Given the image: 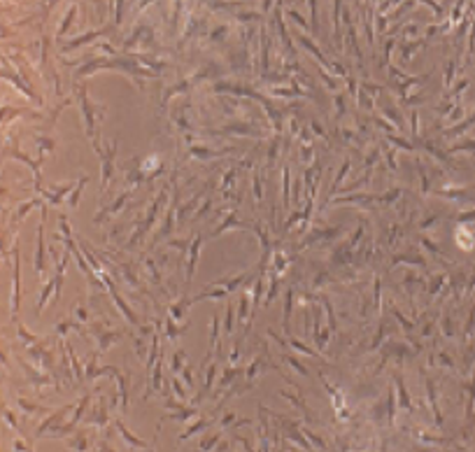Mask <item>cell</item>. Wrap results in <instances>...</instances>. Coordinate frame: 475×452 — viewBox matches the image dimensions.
Segmentation results:
<instances>
[{"mask_svg":"<svg viewBox=\"0 0 475 452\" xmlns=\"http://www.w3.org/2000/svg\"><path fill=\"white\" fill-rule=\"evenodd\" d=\"M75 96H77V103H80V110H82V124H84V131H86V137L91 140L93 149L101 147V124L105 119V112L107 107L105 105H93L91 98H89V91H86V84H77L75 87Z\"/></svg>","mask_w":475,"mask_h":452,"instance_id":"obj_1","label":"cell"},{"mask_svg":"<svg viewBox=\"0 0 475 452\" xmlns=\"http://www.w3.org/2000/svg\"><path fill=\"white\" fill-rule=\"evenodd\" d=\"M168 199H170V184H166V187L159 189V196L152 201V205L147 208V217L142 219V224H137L135 229H133L131 238L126 240V247H124V249H133L135 245H140L142 240H145V235L154 229V224H156L159 214H163L168 210Z\"/></svg>","mask_w":475,"mask_h":452,"instance_id":"obj_2","label":"cell"},{"mask_svg":"<svg viewBox=\"0 0 475 452\" xmlns=\"http://www.w3.org/2000/svg\"><path fill=\"white\" fill-rule=\"evenodd\" d=\"M116 149H119V137H112L107 145H101L96 149L98 159H101V170H103V180H101V191L105 193L110 187L112 178H114V161H116Z\"/></svg>","mask_w":475,"mask_h":452,"instance_id":"obj_3","label":"cell"},{"mask_svg":"<svg viewBox=\"0 0 475 452\" xmlns=\"http://www.w3.org/2000/svg\"><path fill=\"white\" fill-rule=\"evenodd\" d=\"M98 278H101L103 282H105V285H107V294L112 296V301H114V305H116V308H119V312H122V315H124V320H126V322H128V324H131V326H137V324H140V320H137V315H135V310H133L131 305L126 303V299H124L122 294H119V289H116L114 280L110 278V273H107V270H103V273L98 275Z\"/></svg>","mask_w":475,"mask_h":452,"instance_id":"obj_4","label":"cell"},{"mask_svg":"<svg viewBox=\"0 0 475 452\" xmlns=\"http://www.w3.org/2000/svg\"><path fill=\"white\" fill-rule=\"evenodd\" d=\"M14 254V264H12V291H10V312L12 320L16 322V315H19V301H21V264H19V247L14 245L12 249Z\"/></svg>","mask_w":475,"mask_h":452,"instance_id":"obj_5","label":"cell"},{"mask_svg":"<svg viewBox=\"0 0 475 452\" xmlns=\"http://www.w3.org/2000/svg\"><path fill=\"white\" fill-rule=\"evenodd\" d=\"M91 336L98 341V352H105V350H110L114 343L122 341L124 331L114 329V326H110V324L105 322V324H93V326H91Z\"/></svg>","mask_w":475,"mask_h":452,"instance_id":"obj_6","label":"cell"},{"mask_svg":"<svg viewBox=\"0 0 475 452\" xmlns=\"http://www.w3.org/2000/svg\"><path fill=\"white\" fill-rule=\"evenodd\" d=\"M152 42H154V28L149 24H140V26H135L133 33L126 37L122 51H133V49H137V47H149Z\"/></svg>","mask_w":475,"mask_h":452,"instance_id":"obj_7","label":"cell"},{"mask_svg":"<svg viewBox=\"0 0 475 452\" xmlns=\"http://www.w3.org/2000/svg\"><path fill=\"white\" fill-rule=\"evenodd\" d=\"M114 28H93V31H86V33H82V35H77V37H72V40H66L61 45V51L63 54H68V51H75V49H80V47H84V45H89V42H93V40H98V37H103V35H107V33H112Z\"/></svg>","mask_w":475,"mask_h":452,"instance_id":"obj_8","label":"cell"},{"mask_svg":"<svg viewBox=\"0 0 475 452\" xmlns=\"http://www.w3.org/2000/svg\"><path fill=\"white\" fill-rule=\"evenodd\" d=\"M75 187H77V184H56V187L42 189L37 196H42V201H45V203L56 205V208H58V205H63V201H66L68 193L75 191Z\"/></svg>","mask_w":475,"mask_h":452,"instance_id":"obj_9","label":"cell"},{"mask_svg":"<svg viewBox=\"0 0 475 452\" xmlns=\"http://www.w3.org/2000/svg\"><path fill=\"white\" fill-rule=\"evenodd\" d=\"M45 219H47V205L42 208V219H40V224H37V247H35V259H33V266H35L37 275L45 273V254H47V247H45Z\"/></svg>","mask_w":475,"mask_h":452,"instance_id":"obj_10","label":"cell"},{"mask_svg":"<svg viewBox=\"0 0 475 452\" xmlns=\"http://www.w3.org/2000/svg\"><path fill=\"white\" fill-rule=\"evenodd\" d=\"M93 401V394H84V397L77 401V406H75V410H72V417H70V422L68 424H63L61 427V431H58V436H66V434H72L77 429V424H80V420L84 417V412H86V408H89V403Z\"/></svg>","mask_w":475,"mask_h":452,"instance_id":"obj_11","label":"cell"},{"mask_svg":"<svg viewBox=\"0 0 475 452\" xmlns=\"http://www.w3.org/2000/svg\"><path fill=\"white\" fill-rule=\"evenodd\" d=\"M75 410V406H63V408H58L56 412H51L49 417H47L45 422H42L40 427H37V431H35V438H42V436H49L54 429H58V427H63V424H58L61 422V417L63 415H68V412H72Z\"/></svg>","mask_w":475,"mask_h":452,"instance_id":"obj_12","label":"cell"},{"mask_svg":"<svg viewBox=\"0 0 475 452\" xmlns=\"http://www.w3.org/2000/svg\"><path fill=\"white\" fill-rule=\"evenodd\" d=\"M133 191H135V189H124V191L119 193V196H116L114 203H112L110 208L105 210V212H98L96 217H93V224H101L103 219H107V217H112V214H119V212H122V210L126 208L128 199H133Z\"/></svg>","mask_w":475,"mask_h":452,"instance_id":"obj_13","label":"cell"},{"mask_svg":"<svg viewBox=\"0 0 475 452\" xmlns=\"http://www.w3.org/2000/svg\"><path fill=\"white\" fill-rule=\"evenodd\" d=\"M175 208H177V201H172V205H168V210H166V217H163L161 229H159V233L154 235L152 243H149V249H152L156 243H163V240L172 233V226H175Z\"/></svg>","mask_w":475,"mask_h":452,"instance_id":"obj_14","label":"cell"},{"mask_svg":"<svg viewBox=\"0 0 475 452\" xmlns=\"http://www.w3.org/2000/svg\"><path fill=\"white\" fill-rule=\"evenodd\" d=\"M28 357H33V361L40 366V371L47 373L54 368V355H51L45 345H31L28 347Z\"/></svg>","mask_w":475,"mask_h":452,"instance_id":"obj_15","label":"cell"},{"mask_svg":"<svg viewBox=\"0 0 475 452\" xmlns=\"http://www.w3.org/2000/svg\"><path fill=\"white\" fill-rule=\"evenodd\" d=\"M198 252H201V235L191 240L189 245V257H187V285H191V278L196 273V264H198Z\"/></svg>","mask_w":475,"mask_h":452,"instance_id":"obj_16","label":"cell"},{"mask_svg":"<svg viewBox=\"0 0 475 452\" xmlns=\"http://www.w3.org/2000/svg\"><path fill=\"white\" fill-rule=\"evenodd\" d=\"M3 77H5V82H12V84H14V87L19 89V91L24 93V96H28V98H31V101L35 103V105H42L40 96H37V93H35V91H33V89H31V84H21V82H19V77H16V75H12V72H7V70H3Z\"/></svg>","mask_w":475,"mask_h":452,"instance_id":"obj_17","label":"cell"},{"mask_svg":"<svg viewBox=\"0 0 475 452\" xmlns=\"http://www.w3.org/2000/svg\"><path fill=\"white\" fill-rule=\"evenodd\" d=\"M21 366H24L26 380L31 382V385H35V387H47V385H51V378H47V373H45V371H35L33 366L24 364V361H21Z\"/></svg>","mask_w":475,"mask_h":452,"instance_id":"obj_18","label":"cell"},{"mask_svg":"<svg viewBox=\"0 0 475 452\" xmlns=\"http://www.w3.org/2000/svg\"><path fill=\"white\" fill-rule=\"evenodd\" d=\"M161 389H163V359L159 357L156 366H154V371L149 373V389H147V397L145 399H149V394H152V391H161Z\"/></svg>","mask_w":475,"mask_h":452,"instance_id":"obj_19","label":"cell"},{"mask_svg":"<svg viewBox=\"0 0 475 452\" xmlns=\"http://www.w3.org/2000/svg\"><path fill=\"white\" fill-rule=\"evenodd\" d=\"M114 427H116V431H119V436H122L124 441L128 443V447H147V443L142 441V438L133 436V434L128 431V427H126V424H124L122 420H114Z\"/></svg>","mask_w":475,"mask_h":452,"instance_id":"obj_20","label":"cell"},{"mask_svg":"<svg viewBox=\"0 0 475 452\" xmlns=\"http://www.w3.org/2000/svg\"><path fill=\"white\" fill-rule=\"evenodd\" d=\"M45 205L47 203L42 201V196H35V199H31V201H24V203L16 208V212H14V222H21V219L31 212L33 208H45Z\"/></svg>","mask_w":475,"mask_h":452,"instance_id":"obj_21","label":"cell"},{"mask_svg":"<svg viewBox=\"0 0 475 452\" xmlns=\"http://www.w3.org/2000/svg\"><path fill=\"white\" fill-rule=\"evenodd\" d=\"M114 378H116V385H119V394H116L119 397V406H122V410H126L128 408V380L124 373H119V368H116Z\"/></svg>","mask_w":475,"mask_h":452,"instance_id":"obj_22","label":"cell"},{"mask_svg":"<svg viewBox=\"0 0 475 452\" xmlns=\"http://www.w3.org/2000/svg\"><path fill=\"white\" fill-rule=\"evenodd\" d=\"M86 424H96V427H105L107 424V408H105V403H98L96 408L91 410V415L86 417Z\"/></svg>","mask_w":475,"mask_h":452,"instance_id":"obj_23","label":"cell"},{"mask_svg":"<svg viewBox=\"0 0 475 452\" xmlns=\"http://www.w3.org/2000/svg\"><path fill=\"white\" fill-rule=\"evenodd\" d=\"M75 14H77V3H72L70 7H68V14L61 19V24H58V31H56V37L61 40L63 35H66L68 31H70V26H72V21H75Z\"/></svg>","mask_w":475,"mask_h":452,"instance_id":"obj_24","label":"cell"},{"mask_svg":"<svg viewBox=\"0 0 475 452\" xmlns=\"http://www.w3.org/2000/svg\"><path fill=\"white\" fill-rule=\"evenodd\" d=\"M51 294H56V278L47 280L45 287H42L40 299H37V312H42V310H45V305H47V301H49V296H51Z\"/></svg>","mask_w":475,"mask_h":452,"instance_id":"obj_25","label":"cell"},{"mask_svg":"<svg viewBox=\"0 0 475 452\" xmlns=\"http://www.w3.org/2000/svg\"><path fill=\"white\" fill-rule=\"evenodd\" d=\"M191 303H193V301H189V299H180V301H175V303H170V305H168V317H170L172 322H177L180 317H182V312Z\"/></svg>","mask_w":475,"mask_h":452,"instance_id":"obj_26","label":"cell"},{"mask_svg":"<svg viewBox=\"0 0 475 452\" xmlns=\"http://www.w3.org/2000/svg\"><path fill=\"white\" fill-rule=\"evenodd\" d=\"M66 445L70 447L72 452H86V447H89V438L84 436V431H77L72 438H68Z\"/></svg>","mask_w":475,"mask_h":452,"instance_id":"obj_27","label":"cell"},{"mask_svg":"<svg viewBox=\"0 0 475 452\" xmlns=\"http://www.w3.org/2000/svg\"><path fill=\"white\" fill-rule=\"evenodd\" d=\"M70 331H82L84 333V324L82 322H75V320H61L56 324V336H66Z\"/></svg>","mask_w":475,"mask_h":452,"instance_id":"obj_28","label":"cell"},{"mask_svg":"<svg viewBox=\"0 0 475 452\" xmlns=\"http://www.w3.org/2000/svg\"><path fill=\"white\" fill-rule=\"evenodd\" d=\"M163 324H166V341H177V336H182L184 331H187V326H189V324L177 326V322H172L170 317H166Z\"/></svg>","mask_w":475,"mask_h":452,"instance_id":"obj_29","label":"cell"},{"mask_svg":"<svg viewBox=\"0 0 475 452\" xmlns=\"http://www.w3.org/2000/svg\"><path fill=\"white\" fill-rule=\"evenodd\" d=\"M89 175H84V178H80L77 180V187H75V191L70 193V199H68V205H70V210H77V205H80V196H82V191H84V187H86V182H89Z\"/></svg>","mask_w":475,"mask_h":452,"instance_id":"obj_30","label":"cell"},{"mask_svg":"<svg viewBox=\"0 0 475 452\" xmlns=\"http://www.w3.org/2000/svg\"><path fill=\"white\" fill-rule=\"evenodd\" d=\"M66 350H68V357H70V366H72V376H75V382H82L84 380V371H82V364L77 359V355L72 352V345L66 343Z\"/></svg>","mask_w":475,"mask_h":452,"instance_id":"obj_31","label":"cell"},{"mask_svg":"<svg viewBox=\"0 0 475 452\" xmlns=\"http://www.w3.org/2000/svg\"><path fill=\"white\" fill-rule=\"evenodd\" d=\"M16 336H19V338L26 343V345H40V341H42L40 336L31 333V331L26 329V326L21 324V322H16Z\"/></svg>","mask_w":475,"mask_h":452,"instance_id":"obj_32","label":"cell"},{"mask_svg":"<svg viewBox=\"0 0 475 452\" xmlns=\"http://www.w3.org/2000/svg\"><path fill=\"white\" fill-rule=\"evenodd\" d=\"M98 355H101V352L96 350L89 359H86V371H84V380L86 382H91L93 378H98Z\"/></svg>","mask_w":475,"mask_h":452,"instance_id":"obj_33","label":"cell"},{"mask_svg":"<svg viewBox=\"0 0 475 452\" xmlns=\"http://www.w3.org/2000/svg\"><path fill=\"white\" fill-rule=\"evenodd\" d=\"M184 352L182 350H172V355H170V371H172V376H177V373H182L184 371Z\"/></svg>","mask_w":475,"mask_h":452,"instance_id":"obj_34","label":"cell"},{"mask_svg":"<svg viewBox=\"0 0 475 452\" xmlns=\"http://www.w3.org/2000/svg\"><path fill=\"white\" fill-rule=\"evenodd\" d=\"M35 143H37V147H40V156H45V154H49L51 149H54V140L47 135H35Z\"/></svg>","mask_w":475,"mask_h":452,"instance_id":"obj_35","label":"cell"},{"mask_svg":"<svg viewBox=\"0 0 475 452\" xmlns=\"http://www.w3.org/2000/svg\"><path fill=\"white\" fill-rule=\"evenodd\" d=\"M19 408L24 412H28V415H40V412H45V408H40V406H35V403H31V401H26V399H19Z\"/></svg>","mask_w":475,"mask_h":452,"instance_id":"obj_36","label":"cell"},{"mask_svg":"<svg viewBox=\"0 0 475 452\" xmlns=\"http://www.w3.org/2000/svg\"><path fill=\"white\" fill-rule=\"evenodd\" d=\"M3 420H5V424H10L12 429H14L16 434H21V427H19V422H16V417H14V412L10 410V408H3Z\"/></svg>","mask_w":475,"mask_h":452,"instance_id":"obj_37","label":"cell"},{"mask_svg":"<svg viewBox=\"0 0 475 452\" xmlns=\"http://www.w3.org/2000/svg\"><path fill=\"white\" fill-rule=\"evenodd\" d=\"M196 415V410L193 408H182L180 412H172V415H166L163 420H180V422H184V420H189V417H193Z\"/></svg>","mask_w":475,"mask_h":452,"instance_id":"obj_38","label":"cell"},{"mask_svg":"<svg viewBox=\"0 0 475 452\" xmlns=\"http://www.w3.org/2000/svg\"><path fill=\"white\" fill-rule=\"evenodd\" d=\"M114 5V31L122 26V16H124V10H126L128 3H112Z\"/></svg>","mask_w":475,"mask_h":452,"instance_id":"obj_39","label":"cell"},{"mask_svg":"<svg viewBox=\"0 0 475 452\" xmlns=\"http://www.w3.org/2000/svg\"><path fill=\"white\" fill-rule=\"evenodd\" d=\"M133 345H135V355L140 357V359H142V355H145V352L149 355V350H147V341L142 338V336H135V338H133Z\"/></svg>","mask_w":475,"mask_h":452,"instance_id":"obj_40","label":"cell"},{"mask_svg":"<svg viewBox=\"0 0 475 452\" xmlns=\"http://www.w3.org/2000/svg\"><path fill=\"white\" fill-rule=\"evenodd\" d=\"M170 385H172V389H175V397L177 399H187V394H184V387H182V382L177 380V376L170 378Z\"/></svg>","mask_w":475,"mask_h":452,"instance_id":"obj_41","label":"cell"},{"mask_svg":"<svg viewBox=\"0 0 475 452\" xmlns=\"http://www.w3.org/2000/svg\"><path fill=\"white\" fill-rule=\"evenodd\" d=\"M205 424H207V422H198V424H193V427H189L187 431H184L182 436H180V441H187V438H191L193 434H198V431H201L203 427H205Z\"/></svg>","mask_w":475,"mask_h":452,"instance_id":"obj_42","label":"cell"},{"mask_svg":"<svg viewBox=\"0 0 475 452\" xmlns=\"http://www.w3.org/2000/svg\"><path fill=\"white\" fill-rule=\"evenodd\" d=\"M75 317L77 322H89V310L84 305H75Z\"/></svg>","mask_w":475,"mask_h":452,"instance_id":"obj_43","label":"cell"},{"mask_svg":"<svg viewBox=\"0 0 475 452\" xmlns=\"http://www.w3.org/2000/svg\"><path fill=\"white\" fill-rule=\"evenodd\" d=\"M191 243H187V240H168L166 247H172V249H187Z\"/></svg>","mask_w":475,"mask_h":452,"instance_id":"obj_44","label":"cell"},{"mask_svg":"<svg viewBox=\"0 0 475 452\" xmlns=\"http://www.w3.org/2000/svg\"><path fill=\"white\" fill-rule=\"evenodd\" d=\"M182 380H184V385L187 387H193V378H191V366H184V371H182Z\"/></svg>","mask_w":475,"mask_h":452,"instance_id":"obj_45","label":"cell"},{"mask_svg":"<svg viewBox=\"0 0 475 452\" xmlns=\"http://www.w3.org/2000/svg\"><path fill=\"white\" fill-rule=\"evenodd\" d=\"M12 450H14V452H33V450H31V445L26 447V445H24V441H21V438H16V441L12 443Z\"/></svg>","mask_w":475,"mask_h":452,"instance_id":"obj_46","label":"cell"},{"mask_svg":"<svg viewBox=\"0 0 475 452\" xmlns=\"http://www.w3.org/2000/svg\"><path fill=\"white\" fill-rule=\"evenodd\" d=\"M212 378H214V368H210V371H207V378H205V387H210Z\"/></svg>","mask_w":475,"mask_h":452,"instance_id":"obj_47","label":"cell"},{"mask_svg":"<svg viewBox=\"0 0 475 452\" xmlns=\"http://www.w3.org/2000/svg\"><path fill=\"white\" fill-rule=\"evenodd\" d=\"M149 452H156V450H154V447H149Z\"/></svg>","mask_w":475,"mask_h":452,"instance_id":"obj_48","label":"cell"}]
</instances>
